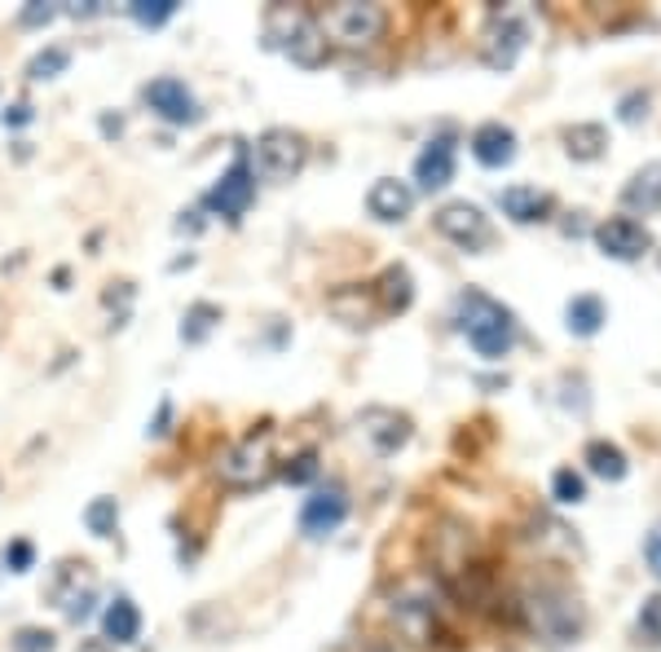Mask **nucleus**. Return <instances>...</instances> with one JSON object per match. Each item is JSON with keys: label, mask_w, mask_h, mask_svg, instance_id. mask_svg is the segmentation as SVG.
Returning <instances> with one entry per match:
<instances>
[{"label": "nucleus", "mask_w": 661, "mask_h": 652, "mask_svg": "<svg viewBox=\"0 0 661 652\" xmlns=\"http://www.w3.org/2000/svg\"><path fill=\"white\" fill-rule=\"evenodd\" d=\"M644 560H648V569H652V578H661V524L648 533V542H644Z\"/></svg>", "instance_id": "nucleus-34"}, {"label": "nucleus", "mask_w": 661, "mask_h": 652, "mask_svg": "<svg viewBox=\"0 0 661 652\" xmlns=\"http://www.w3.org/2000/svg\"><path fill=\"white\" fill-rule=\"evenodd\" d=\"M525 613L533 617V630L546 635L551 643H569L582 630L578 600H569L565 591H533V595H525Z\"/></svg>", "instance_id": "nucleus-5"}, {"label": "nucleus", "mask_w": 661, "mask_h": 652, "mask_svg": "<svg viewBox=\"0 0 661 652\" xmlns=\"http://www.w3.org/2000/svg\"><path fill=\"white\" fill-rule=\"evenodd\" d=\"M525 23H516V19H503V23H494L490 32H485V40H481V58L494 67V71H512L516 67V58H520V49H525Z\"/></svg>", "instance_id": "nucleus-14"}, {"label": "nucleus", "mask_w": 661, "mask_h": 652, "mask_svg": "<svg viewBox=\"0 0 661 652\" xmlns=\"http://www.w3.org/2000/svg\"><path fill=\"white\" fill-rule=\"evenodd\" d=\"M596 243L613 261H639L652 247V234L639 221H630V216H609V221L596 230Z\"/></svg>", "instance_id": "nucleus-11"}, {"label": "nucleus", "mask_w": 661, "mask_h": 652, "mask_svg": "<svg viewBox=\"0 0 661 652\" xmlns=\"http://www.w3.org/2000/svg\"><path fill=\"white\" fill-rule=\"evenodd\" d=\"M101 626H106V639H116V643H133L137 635H142V613H137V604L133 600H116L106 608V617H101Z\"/></svg>", "instance_id": "nucleus-20"}, {"label": "nucleus", "mask_w": 661, "mask_h": 652, "mask_svg": "<svg viewBox=\"0 0 661 652\" xmlns=\"http://www.w3.org/2000/svg\"><path fill=\"white\" fill-rule=\"evenodd\" d=\"M388 19L380 5H366V0H340V5H326L317 14V32L326 40V49H371L380 36H384Z\"/></svg>", "instance_id": "nucleus-2"}, {"label": "nucleus", "mask_w": 661, "mask_h": 652, "mask_svg": "<svg viewBox=\"0 0 661 652\" xmlns=\"http://www.w3.org/2000/svg\"><path fill=\"white\" fill-rule=\"evenodd\" d=\"M252 198H256V172H252V164H248V159H239L230 172H220V181L212 185L207 207H212V212H220L226 221H239V216L252 207Z\"/></svg>", "instance_id": "nucleus-8"}, {"label": "nucleus", "mask_w": 661, "mask_h": 652, "mask_svg": "<svg viewBox=\"0 0 661 652\" xmlns=\"http://www.w3.org/2000/svg\"><path fill=\"white\" fill-rule=\"evenodd\" d=\"M75 652H110V643H106V639H84Z\"/></svg>", "instance_id": "nucleus-37"}, {"label": "nucleus", "mask_w": 661, "mask_h": 652, "mask_svg": "<svg viewBox=\"0 0 661 652\" xmlns=\"http://www.w3.org/2000/svg\"><path fill=\"white\" fill-rule=\"evenodd\" d=\"M639 635L661 643V595H648L644 608H639Z\"/></svg>", "instance_id": "nucleus-30"}, {"label": "nucleus", "mask_w": 661, "mask_h": 652, "mask_svg": "<svg viewBox=\"0 0 661 652\" xmlns=\"http://www.w3.org/2000/svg\"><path fill=\"white\" fill-rule=\"evenodd\" d=\"M32 560H36L32 542H10V547H5V565H10L14 573H27V569H32Z\"/></svg>", "instance_id": "nucleus-32"}, {"label": "nucleus", "mask_w": 661, "mask_h": 652, "mask_svg": "<svg viewBox=\"0 0 661 652\" xmlns=\"http://www.w3.org/2000/svg\"><path fill=\"white\" fill-rule=\"evenodd\" d=\"M565 317H569V331H574V336H596L600 322H604V304H600L596 295H574Z\"/></svg>", "instance_id": "nucleus-21"}, {"label": "nucleus", "mask_w": 661, "mask_h": 652, "mask_svg": "<svg viewBox=\"0 0 661 652\" xmlns=\"http://www.w3.org/2000/svg\"><path fill=\"white\" fill-rule=\"evenodd\" d=\"M67 62H71V53H67V49H45V53H36V58H32L27 75H32V80H53V75H62V71H67Z\"/></svg>", "instance_id": "nucleus-28"}, {"label": "nucleus", "mask_w": 661, "mask_h": 652, "mask_svg": "<svg viewBox=\"0 0 661 652\" xmlns=\"http://www.w3.org/2000/svg\"><path fill=\"white\" fill-rule=\"evenodd\" d=\"M93 600H97V578L88 573V565H62L53 582V604L62 608V617L84 621L93 613Z\"/></svg>", "instance_id": "nucleus-9"}, {"label": "nucleus", "mask_w": 661, "mask_h": 652, "mask_svg": "<svg viewBox=\"0 0 661 652\" xmlns=\"http://www.w3.org/2000/svg\"><path fill=\"white\" fill-rule=\"evenodd\" d=\"M19 129V124H32V106H14V111H5V129Z\"/></svg>", "instance_id": "nucleus-36"}, {"label": "nucleus", "mask_w": 661, "mask_h": 652, "mask_svg": "<svg viewBox=\"0 0 661 652\" xmlns=\"http://www.w3.org/2000/svg\"><path fill=\"white\" fill-rule=\"evenodd\" d=\"M358 432L380 455H393V450H401L410 442V423L401 414H393V410H380V406H371V410L358 414Z\"/></svg>", "instance_id": "nucleus-13"}, {"label": "nucleus", "mask_w": 661, "mask_h": 652, "mask_svg": "<svg viewBox=\"0 0 661 652\" xmlns=\"http://www.w3.org/2000/svg\"><path fill=\"white\" fill-rule=\"evenodd\" d=\"M587 463H591V472L604 476V481H622V476H626V455H622L617 446H609V442H591V446H587Z\"/></svg>", "instance_id": "nucleus-22"}, {"label": "nucleus", "mask_w": 661, "mask_h": 652, "mask_svg": "<svg viewBox=\"0 0 661 652\" xmlns=\"http://www.w3.org/2000/svg\"><path fill=\"white\" fill-rule=\"evenodd\" d=\"M503 212L512 216L516 226H533V221H546L551 216V194L546 190H533V185H512L498 194Z\"/></svg>", "instance_id": "nucleus-18"}, {"label": "nucleus", "mask_w": 661, "mask_h": 652, "mask_svg": "<svg viewBox=\"0 0 661 652\" xmlns=\"http://www.w3.org/2000/svg\"><path fill=\"white\" fill-rule=\"evenodd\" d=\"M304 159H309V146H304V137L291 133V129H269V133H261V142H256V168H261V177H269V181H291V177L304 168Z\"/></svg>", "instance_id": "nucleus-6"}, {"label": "nucleus", "mask_w": 661, "mask_h": 652, "mask_svg": "<svg viewBox=\"0 0 661 652\" xmlns=\"http://www.w3.org/2000/svg\"><path fill=\"white\" fill-rule=\"evenodd\" d=\"M14 652H53V635L49 630H19Z\"/></svg>", "instance_id": "nucleus-31"}, {"label": "nucleus", "mask_w": 661, "mask_h": 652, "mask_svg": "<svg viewBox=\"0 0 661 652\" xmlns=\"http://www.w3.org/2000/svg\"><path fill=\"white\" fill-rule=\"evenodd\" d=\"M313 472H317V459H313V455H300V459L287 468V481H291V485H304V481H313Z\"/></svg>", "instance_id": "nucleus-33"}, {"label": "nucleus", "mask_w": 661, "mask_h": 652, "mask_svg": "<svg viewBox=\"0 0 661 652\" xmlns=\"http://www.w3.org/2000/svg\"><path fill=\"white\" fill-rule=\"evenodd\" d=\"M146 101H151V111H159L168 124H194V120H199L194 93H190L181 80H172V75L146 84Z\"/></svg>", "instance_id": "nucleus-12"}, {"label": "nucleus", "mask_w": 661, "mask_h": 652, "mask_svg": "<svg viewBox=\"0 0 661 652\" xmlns=\"http://www.w3.org/2000/svg\"><path fill=\"white\" fill-rule=\"evenodd\" d=\"M216 476L235 490H256L274 476V437L269 432H248L226 455L216 459Z\"/></svg>", "instance_id": "nucleus-4"}, {"label": "nucleus", "mask_w": 661, "mask_h": 652, "mask_svg": "<svg viewBox=\"0 0 661 652\" xmlns=\"http://www.w3.org/2000/svg\"><path fill=\"white\" fill-rule=\"evenodd\" d=\"M116 520H120V503H116V498H93L88 511H84V524H88V533H97V538L116 533Z\"/></svg>", "instance_id": "nucleus-26"}, {"label": "nucleus", "mask_w": 661, "mask_h": 652, "mask_svg": "<svg viewBox=\"0 0 661 652\" xmlns=\"http://www.w3.org/2000/svg\"><path fill=\"white\" fill-rule=\"evenodd\" d=\"M265 36L296 62V67H322L326 62V40L317 32V19L291 5H278L265 14Z\"/></svg>", "instance_id": "nucleus-3"}, {"label": "nucleus", "mask_w": 661, "mask_h": 652, "mask_svg": "<svg viewBox=\"0 0 661 652\" xmlns=\"http://www.w3.org/2000/svg\"><path fill=\"white\" fill-rule=\"evenodd\" d=\"M414 181H419V190H428V194L455 181V146H450L446 137H436V142L423 146V155L414 159Z\"/></svg>", "instance_id": "nucleus-15"}, {"label": "nucleus", "mask_w": 661, "mask_h": 652, "mask_svg": "<svg viewBox=\"0 0 661 652\" xmlns=\"http://www.w3.org/2000/svg\"><path fill=\"white\" fill-rule=\"evenodd\" d=\"M565 142H569V155H574V159H600L609 137H604L600 124H578V129L565 133Z\"/></svg>", "instance_id": "nucleus-23"}, {"label": "nucleus", "mask_w": 661, "mask_h": 652, "mask_svg": "<svg viewBox=\"0 0 661 652\" xmlns=\"http://www.w3.org/2000/svg\"><path fill=\"white\" fill-rule=\"evenodd\" d=\"M345 516H349L345 490H340V485H326V490H317L313 498H304V507H300V529H304L309 538H326V533H336V529L345 524Z\"/></svg>", "instance_id": "nucleus-10"}, {"label": "nucleus", "mask_w": 661, "mask_h": 652, "mask_svg": "<svg viewBox=\"0 0 661 652\" xmlns=\"http://www.w3.org/2000/svg\"><path fill=\"white\" fill-rule=\"evenodd\" d=\"M380 295H384V309H393V313H401V309H410V300H414V287H410V274L397 265V269H388L384 278H380Z\"/></svg>", "instance_id": "nucleus-24"}, {"label": "nucleus", "mask_w": 661, "mask_h": 652, "mask_svg": "<svg viewBox=\"0 0 661 652\" xmlns=\"http://www.w3.org/2000/svg\"><path fill=\"white\" fill-rule=\"evenodd\" d=\"M472 155L481 168H507L516 159V133L507 124H481L472 133Z\"/></svg>", "instance_id": "nucleus-17"}, {"label": "nucleus", "mask_w": 661, "mask_h": 652, "mask_svg": "<svg viewBox=\"0 0 661 652\" xmlns=\"http://www.w3.org/2000/svg\"><path fill=\"white\" fill-rule=\"evenodd\" d=\"M459 326L468 345L485 358V362H498L512 353L516 345V317L512 309H503L498 300H490L485 291H464L459 295Z\"/></svg>", "instance_id": "nucleus-1"}, {"label": "nucleus", "mask_w": 661, "mask_h": 652, "mask_svg": "<svg viewBox=\"0 0 661 652\" xmlns=\"http://www.w3.org/2000/svg\"><path fill=\"white\" fill-rule=\"evenodd\" d=\"M53 19V10L49 5H32V10H23V23L27 27H40V23H49Z\"/></svg>", "instance_id": "nucleus-35"}, {"label": "nucleus", "mask_w": 661, "mask_h": 652, "mask_svg": "<svg viewBox=\"0 0 661 652\" xmlns=\"http://www.w3.org/2000/svg\"><path fill=\"white\" fill-rule=\"evenodd\" d=\"M551 490H556V503H582L587 498V485H582V476L578 472H556V481H551Z\"/></svg>", "instance_id": "nucleus-29"}, {"label": "nucleus", "mask_w": 661, "mask_h": 652, "mask_svg": "<svg viewBox=\"0 0 661 652\" xmlns=\"http://www.w3.org/2000/svg\"><path fill=\"white\" fill-rule=\"evenodd\" d=\"M172 14H177V0H137L133 5V19L142 27H164Z\"/></svg>", "instance_id": "nucleus-27"}, {"label": "nucleus", "mask_w": 661, "mask_h": 652, "mask_svg": "<svg viewBox=\"0 0 661 652\" xmlns=\"http://www.w3.org/2000/svg\"><path fill=\"white\" fill-rule=\"evenodd\" d=\"M626 207H635V212H661V164H644L635 177H630V185H626Z\"/></svg>", "instance_id": "nucleus-19"}, {"label": "nucleus", "mask_w": 661, "mask_h": 652, "mask_svg": "<svg viewBox=\"0 0 661 652\" xmlns=\"http://www.w3.org/2000/svg\"><path fill=\"white\" fill-rule=\"evenodd\" d=\"M366 207L375 221H406L410 207H414V190L406 181H393V177H380L366 194Z\"/></svg>", "instance_id": "nucleus-16"}, {"label": "nucleus", "mask_w": 661, "mask_h": 652, "mask_svg": "<svg viewBox=\"0 0 661 652\" xmlns=\"http://www.w3.org/2000/svg\"><path fill=\"white\" fill-rule=\"evenodd\" d=\"M220 322V309L216 304H190L185 309V322H181V340L185 345H199V340H207V331Z\"/></svg>", "instance_id": "nucleus-25"}, {"label": "nucleus", "mask_w": 661, "mask_h": 652, "mask_svg": "<svg viewBox=\"0 0 661 652\" xmlns=\"http://www.w3.org/2000/svg\"><path fill=\"white\" fill-rule=\"evenodd\" d=\"M436 230L446 234L450 243H459L464 252H481L490 247L494 230H490V216L477 207V203H446L436 212Z\"/></svg>", "instance_id": "nucleus-7"}]
</instances>
